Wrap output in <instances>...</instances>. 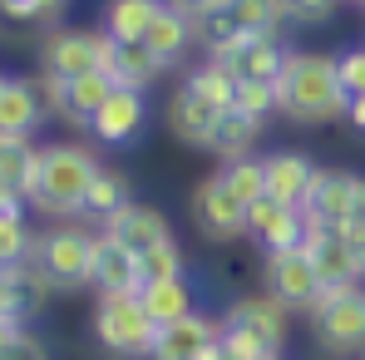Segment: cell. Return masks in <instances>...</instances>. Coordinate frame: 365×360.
<instances>
[{
	"label": "cell",
	"mask_w": 365,
	"mask_h": 360,
	"mask_svg": "<svg viewBox=\"0 0 365 360\" xmlns=\"http://www.w3.org/2000/svg\"><path fill=\"white\" fill-rule=\"evenodd\" d=\"M346 89H341V69L336 55L326 50H287V64L277 74V114L302 128L346 119Z\"/></svg>",
	"instance_id": "6da1fadb"
},
{
	"label": "cell",
	"mask_w": 365,
	"mask_h": 360,
	"mask_svg": "<svg viewBox=\"0 0 365 360\" xmlns=\"http://www.w3.org/2000/svg\"><path fill=\"white\" fill-rule=\"evenodd\" d=\"M99 153L89 143H74V138H60V143H45L40 148V163H35V178H30V192L25 202L45 217H79L84 212V197L99 178Z\"/></svg>",
	"instance_id": "7a4b0ae2"
},
{
	"label": "cell",
	"mask_w": 365,
	"mask_h": 360,
	"mask_svg": "<svg viewBox=\"0 0 365 360\" xmlns=\"http://www.w3.org/2000/svg\"><path fill=\"white\" fill-rule=\"evenodd\" d=\"M89 331H94V346L109 360H148L153 341H158V321L143 311L138 292H104L94 301Z\"/></svg>",
	"instance_id": "3957f363"
},
{
	"label": "cell",
	"mask_w": 365,
	"mask_h": 360,
	"mask_svg": "<svg viewBox=\"0 0 365 360\" xmlns=\"http://www.w3.org/2000/svg\"><path fill=\"white\" fill-rule=\"evenodd\" d=\"M94 242L99 232H89L84 222H55L45 232H35L30 247V267L50 282V292H79L89 287V267H94Z\"/></svg>",
	"instance_id": "277c9868"
},
{
	"label": "cell",
	"mask_w": 365,
	"mask_h": 360,
	"mask_svg": "<svg viewBox=\"0 0 365 360\" xmlns=\"http://www.w3.org/2000/svg\"><path fill=\"white\" fill-rule=\"evenodd\" d=\"M306 316H311V336H316L321 351H331V356L365 351V287L321 292V301Z\"/></svg>",
	"instance_id": "5b68a950"
},
{
	"label": "cell",
	"mask_w": 365,
	"mask_h": 360,
	"mask_svg": "<svg viewBox=\"0 0 365 360\" xmlns=\"http://www.w3.org/2000/svg\"><path fill=\"white\" fill-rule=\"evenodd\" d=\"M109 35L104 30H79V25H60L45 35L40 45V79H55V84H69V79H84V74H99L104 60H109Z\"/></svg>",
	"instance_id": "8992f818"
},
{
	"label": "cell",
	"mask_w": 365,
	"mask_h": 360,
	"mask_svg": "<svg viewBox=\"0 0 365 360\" xmlns=\"http://www.w3.org/2000/svg\"><path fill=\"white\" fill-rule=\"evenodd\" d=\"M262 287H267V297H277L287 311H311V306L321 301V292H326V282H321V272H316V262H311L306 247L267 252V262H262Z\"/></svg>",
	"instance_id": "52a82bcc"
},
{
	"label": "cell",
	"mask_w": 365,
	"mask_h": 360,
	"mask_svg": "<svg viewBox=\"0 0 365 360\" xmlns=\"http://www.w3.org/2000/svg\"><path fill=\"white\" fill-rule=\"evenodd\" d=\"M187 207H192V222H197L202 237H212V242L247 237V202L217 178V173H207V178L192 187Z\"/></svg>",
	"instance_id": "ba28073f"
},
{
	"label": "cell",
	"mask_w": 365,
	"mask_h": 360,
	"mask_svg": "<svg viewBox=\"0 0 365 360\" xmlns=\"http://www.w3.org/2000/svg\"><path fill=\"white\" fill-rule=\"evenodd\" d=\"M143 128H148V99H143V89H114L99 104V114L89 119V138L104 143V148H128V143L143 138Z\"/></svg>",
	"instance_id": "9c48e42d"
},
{
	"label": "cell",
	"mask_w": 365,
	"mask_h": 360,
	"mask_svg": "<svg viewBox=\"0 0 365 360\" xmlns=\"http://www.w3.org/2000/svg\"><path fill=\"white\" fill-rule=\"evenodd\" d=\"M119 84L99 69V74H84V79H69V84H55V79H40V94H45V109L55 119L74 123V128H89V119L99 114V104L114 94Z\"/></svg>",
	"instance_id": "30bf717a"
},
{
	"label": "cell",
	"mask_w": 365,
	"mask_h": 360,
	"mask_svg": "<svg viewBox=\"0 0 365 360\" xmlns=\"http://www.w3.org/2000/svg\"><path fill=\"white\" fill-rule=\"evenodd\" d=\"M222 114H227V109L212 104V99H207L197 84H187V79L173 89V99H168V128H173V138L187 143V148H207Z\"/></svg>",
	"instance_id": "8fae6325"
},
{
	"label": "cell",
	"mask_w": 365,
	"mask_h": 360,
	"mask_svg": "<svg viewBox=\"0 0 365 360\" xmlns=\"http://www.w3.org/2000/svg\"><path fill=\"white\" fill-rule=\"evenodd\" d=\"M247 237L262 242V252H287V247H302L306 237V212L292 202H277V197H257L247 207Z\"/></svg>",
	"instance_id": "7c38bea8"
},
{
	"label": "cell",
	"mask_w": 365,
	"mask_h": 360,
	"mask_svg": "<svg viewBox=\"0 0 365 360\" xmlns=\"http://www.w3.org/2000/svg\"><path fill=\"white\" fill-rule=\"evenodd\" d=\"M217 341H222V316L192 311L182 321L158 326V341H153V356L148 360H197L202 351H212Z\"/></svg>",
	"instance_id": "4fadbf2b"
},
{
	"label": "cell",
	"mask_w": 365,
	"mask_h": 360,
	"mask_svg": "<svg viewBox=\"0 0 365 360\" xmlns=\"http://www.w3.org/2000/svg\"><path fill=\"white\" fill-rule=\"evenodd\" d=\"M356 187H361L356 173H346V168H321L316 182H311V192H306V202H302L306 222H316V227H341V222L351 217Z\"/></svg>",
	"instance_id": "5bb4252c"
},
{
	"label": "cell",
	"mask_w": 365,
	"mask_h": 360,
	"mask_svg": "<svg viewBox=\"0 0 365 360\" xmlns=\"http://www.w3.org/2000/svg\"><path fill=\"white\" fill-rule=\"evenodd\" d=\"M302 247L311 252V262H316V272H321V282H326V292H336V287H361V267H356V257H351V247L341 242L336 227H316V222H306V237Z\"/></svg>",
	"instance_id": "9a60e30c"
},
{
	"label": "cell",
	"mask_w": 365,
	"mask_h": 360,
	"mask_svg": "<svg viewBox=\"0 0 365 360\" xmlns=\"http://www.w3.org/2000/svg\"><path fill=\"white\" fill-rule=\"evenodd\" d=\"M262 163H267V197H277V202H292V207H302L306 192H311V182H316V158L311 153H297V148H277V153H262Z\"/></svg>",
	"instance_id": "2e32d148"
},
{
	"label": "cell",
	"mask_w": 365,
	"mask_h": 360,
	"mask_svg": "<svg viewBox=\"0 0 365 360\" xmlns=\"http://www.w3.org/2000/svg\"><path fill=\"white\" fill-rule=\"evenodd\" d=\"M222 326H242V331L272 341V346L282 351V341H287V331H292V311L277 297H267V292H262V297H237L222 311Z\"/></svg>",
	"instance_id": "e0dca14e"
},
{
	"label": "cell",
	"mask_w": 365,
	"mask_h": 360,
	"mask_svg": "<svg viewBox=\"0 0 365 360\" xmlns=\"http://www.w3.org/2000/svg\"><path fill=\"white\" fill-rule=\"evenodd\" d=\"M45 94L35 79H20V74H5L0 84V133H25L35 138V128L45 123Z\"/></svg>",
	"instance_id": "ac0fdd59"
},
{
	"label": "cell",
	"mask_w": 365,
	"mask_h": 360,
	"mask_svg": "<svg viewBox=\"0 0 365 360\" xmlns=\"http://www.w3.org/2000/svg\"><path fill=\"white\" fill-rule=\"evenodd\" d=\"M89 287L104 297V292H138L143 277H138V252H128L123 242H114L109 232H99L94 242V267H89Z\"/></svg>",
	"instance_id": "d6986e66"
},
{
	"label": "cell",
	"mask_w": 365,
	"mask_h": 360,
	"mask_svg": "<svg viewBox=\"0 0 365 360\" xmlns=\"http://www.w3.org/2000/svg\"><path fill=\"white\" fill-rule=\"evenodd\" d=\"M99 232H109L114 242H123L128 252H153L158 242H173V227H168V217L158 212V207H148V202H133V207H123L119 217H109Z\"/></svg>",
	"instance_id": "ffe728a7"
},
{
	"label": "cell",
	"mask_w": 365,
	"mask_h": 360,
	"mask_svg": "<svg viewBox=\"0 0 365 360\" xmlns=\"http://www.w3.org/2000/svg\"><path fill=\"white\" fill-rule=\"evenodd\" d=\"M163 0H104L99 10V30L119 45H143V35L153 30Z\"/></svg>",
	"instance_id": "44dd1931"
},
{
	"label": "cell",
	"mask_w": 365,
	"mask_h": 360,
	"mask_svg": "<svg viewBox=\"0 0 365 360\" xmlns=\"http://www.w3.org/2000/svg\"><path fill=\"white\" fill-rule=\"evenodd\" d=\"M143 45L153 50V60L163 64V69H173V64L187 55V45H197V40H192V15H182L178 5L163 0V10H158L153 30L143 35Z\"/></svg>",
	"instance_id": "7402d4cb"
},
{
	"label": "cell",
	"mask_w": 365,
	"mask_h": 360,
	"mask_svg": "<svg viewBox=\"0 0 365 360\" xmlns=\"http://www.w3.org/2000/svg\"><path fill=\"white\" fill-rule=\"evenodd\" d=\"M222 64L237 79H267V84H277V74L287 64V45H282V35H257V40H247L242 50L222 55Z\"/></svg>",
	"instance_id": "603a6c76"
},
{
	"label": "cell",
	"mask_w": 365,
	"mask_h": 360,
	"mask_svg": "<svg viewBox=\"0 0 365 360\" xmlns=\"http://www.w3.org/2000/svg\"><path fill=\"white\" fill-rule=\"evenodd\" d=\"M262 123L267 119H252L242 109H227L217 128H212V143H207V153L217 158V163H227V158H247V153H257V138H262Z\"/></svg>",
	"instance_id": "cb8c5ba5"
},
{
	"label": "cell",
	"mask_w": 365,
	"mask_h": 360,
	"mask_svg": "<svg viewBox=\"0 0 365 360\" xmlns=\"http://www.w3.org/2000/svg\"><path fill=\"white\" fill-rule=\"evenodd\" d=\"M104 74L119 84V89H148L158 74H163V64L153 60V50L148 45H109V60H104Z\"/></svg>",
	"instance_id": "d4e9b609"
},
{
	"label": "cell",
	"mask_w": 365,
	"mask_h": 360,
	"mask_svg": "<svg viewBox=\"0 0 365 360\" xmlns=\"http://www.w3.org/2000/svg\"><path fill=\"white\" fill-rule=\"evenodd\" d=\"M138 197H133V182H128V173H119V168H99V178H94V187H89V197H84V212L79 217H89V222H109V217H119L123 207H133Z\"/></svg>",
	"instance_id": "484cf974"
},
{
	"label": "cell",
	"mask_w": 365,
	"mask_h": 360,
	"mask_svg": "<svg viewBox=\"0 0 365 360\" xmlns=\"http://www.w3.org/2000/svg\"><path fill=\"white\" fill-rule=\"evenodd\" d=\"M138 297H143V311H148L158 326H168V321H182V316H192V311H197L187 277H173V282H148Z\"/></svg>",
	"instance_id": "4316f807"
},
{
	"label": "cell",
	"mask_w": 365,
	"mask_h": 360,
	"mask_svg": "<svg viewBox=\"0 0 365 360\" xmlns=\"http://www.w3.org/2000/svg\"><path fill=\"white\" fill-rule=\"evenodd\" d=\"M35 163H40V148L35 138L25 133H0V182L15 187L20 197L30 192V178H35Z\"/></svg>",
	"instance_id": "83f0119b"
},
{
	"label": "cell",
	"mask_w": 365,
	"mask_h": 360,
	"mask_svg": "<svg viewBox=\"0 0 365 360\" xmlns=\"http://www.w3.org/2000/svg\"><path fill=\"white\" fill-rule=\"evenodd\" d=\"M217 178L227 182L247 207H252L257 197H267V163H262V153H247V158H227V163H217Z\"/></svg>",
	"instance_id": "f1b7e54d"
},
{
	"label": "cell",
	"mask_w": 365,
	"mask_h": 360,
	"mask_svg": "<svg viewBox=\"0 0 365 360\" xmlns=\"http://www.w3.org/2000/svg\"><path fill=\"white\" fill-rule=\"evenodd\" d=\"M227 5H232V15L247 35H282V25H287L282 0H227Z\"/></svg>",
	"instance_id": "f546056e"
},
{
	"label": "cell",
	"mask_w": 365,
	"mask_h": 360,
	"mask_svg": "<svg viewBox=\"0 0 365 360\" xmlns=\"http://www.w3.org/2000/svg\"><path fill=\"white\" fill-rule=\"evenodd\" d=\"M138 277H143V287H148V282H173V277H187L182 247H178V242H158L153 252H143V257H138ZM143 287H138V292H143Z\"/></svg>",
	"instance_id": "4dcf8cb0"
},
{
	"label": "cell",
	"mask_w": 365,
	"mask_h": 360,
	"mask_svg": "<svg viewBox=\"0 0 365 360\" xmlns=\"http://www.w3.org/2000/svg\"><path fill=\"white\" fill-rule=\"evenodd\" d=\"M30 247H35V232H30L25 212H0V267L30 262Z\"/></svg>",
	"instance_id": "1f68e13d"
},
{
	"label": "cell",
	"mask_w": 365,
	"mask_h": 360,
	"mask_svg": "<svg viewBox=\"0 0 365 360\" xmlns=\"http://www.w3.org/2000/svg\"><path fill=\"white\" fill-rule=\"evenodd\" d=\"M232 109H242L252 119H272L277 114V84H267V79H237Z\"/></svg>",
	"instance_id": "d6a6232c"
},
{
	"label": "cell",
	"mask_w": 365,
	"mask_h": 360,
	"mask_svg": "<svg viewBox=\"0 0 365 360\" xmlns=\"http://www.w3.org/2000/svg\"><path fill=\"white\" fill-rule=\"evenodd\" d=\"M222 351H227L232 360H272V356H282L272 341L252 336V331H242V326H222Z\"/></svg>",
	"instance_id": "836d02e7"
},
{
	"label": "cell",
	"mask_w": 365,
	"mask_h": 360,
	"mask_svg": "<svg viewBox=\"0 0 365 360\" xmlns=\"http://www.w3.org/2000/svg\"><path fill=\"white\" fill-rule=\"evenodd\" d=\"M336 69H341V89H346V99L365 94V45H361V50H341V55H336Z\"/></svg>",
	"instance_id": "e575fe53"
},
{
	"label": "cell",
	"mask_w": 365,
	"mask_h": 360,
	"mask_svg": "<svg viewBox=\"0 0 365 360\" xmlns=\"http://www.w3.org/2000/svg\"><path fill=\"white\" fill-rule=\"evenodd\" d=\"M282 5H287V20L297 25H326L341 10V0H282Z\"/></svg>",
	"instance_id": "d590c367"
},
{
	"label": "cell",
	"mask_w": 365,
	"mask_h": 360,
	"mask_svg": "<svg viewBox=\"0 0 365 360\" xmlns=\"http://www.w3.org/2000/svg\"><path fill=\"white\" fill-rule=\"evenodd\" d=\"M0 15L5 20H45V0H0Z\"/></svg>",
	"instance_id": "8d00e7d4"
},
{
	"label": "cell",
	"mask_w": 365,
	"mask_h": 360,
	"mask_svg": "<svg viewBox=\"0 0 365 360\" xmlns=\"http://www.w3.org/2000/svg\"><path fill=\"white\" fill-rule=\"evenodd\" d=\"M5 360H50V351H45V341H40V336H30V331H25V336L10 346V356H5Z\"/></svg>",
	"instance_id": "74e56055"
},
{
	"label": "cell",
	"mask_w": 365,
	"mask_h": 360,
	"mask_svg": "<svg viewBox=\"0 0 365 360\" xmlns=\"http://www.w3.org/2000/svg\"><path fill=\"white\" fill-rule=\"evenodd\" d=\"M336 232H341V242L351 247V257H356V267H361V277H365V227H356V222H341Z\"/></svg>",
	"instance_id": "f35d334b"
},
{
	"label": "cell",
	"mask_w": 365,
	"mask_h": 360,
	"mask_svg": "<svg viewBox=\"0 0 365 360\" xmlns=\"http://www.w3.org/2000/svg\"><path fill=\"white\" fill-rule=\"evenodd\" d=\"M20 336H25V321H20V316H0V360L10 356V346H15Z\"/></svg>",
	"instance_id": "ab89813d"
},
{
	"label": "cell",
	"mask_w": 365,
	"mask_h": 360,
	"mask_svg": "<svg viewBox=\"0 0 365 360\" xmlns=\"http://www.w3.org/2000/svg\"><path fill=\"white\" fill-rule=\"evenodd\" d=\"M168 5H178L182 15H192V20H197V15H207V10H217V5H227V0H168Z\"/></svg>",
	"instance_id": "60d3db41"
},
{
	"label": "cell",
	"mask_w": 365,
	"mask_h": 360,
	"mask_svg": "<svg viewBox=\"0 0 365 360\" xmlns=\"http://www.w3.org/2000/svg\"><path fill=\"white\" fill-rule=\"evenodd\" d=\"M25 207H30V202H25L15 187H5V182H0V212H25Z\"/></svg>",
	"instance_id": "b9f144b4"
},
{
	"label": "cell",
	"mask_w": 365,
	"mask_h": 360,
	"mask_svg": "<svg viewBox=\"0 0 365 360\" xmlns=\"http://www.w3.org/2000/svg\"><path fill=\"white\" fill-rule=\"evenodd\" d=\"M346 123H351V128H361V133H365V94H356V99L346 104Z\"/></svg>",
	"instance_id": "7bdbcfd3"
},
{
	"label": "cell",
	"mask_w": 365,
	"mask_h": 360,
	"mask_svg": "<svg viewBox=\"0 0 365 360\" xmlns=\"http://www.w3.org/2000/svg\"><path fill=\"white\" fill-rule=\"evenodd\" d=\"M346 222L365 227V178H361V187H356V202H351V217H346Z\"/></svg>",
	"instance_id": "ee69618b"
},
{
	"label": "cell",
	"mask_w": 365,
	"mask_h": 360,
	"mask_svg": "<svg viewBox=\"0 0 365 360\" xmlns=\"http://www.w3.org/2000/svg\"><path fill=\"white\" fill-rule=\"evenodd\" d=\"M197 360H232V356H227V351H222V341H217L212 351H202V356H197Z\"/></svg>",
	"instance_id": "f6af8a7d"
},
{
	"label": "cell",
	"mask_w": 365,
	"mask_h": 360,
	"mask_svg": "<svg viewBox=\"0 0 365 360\" xmlns=\"http://www.w3.org/2000/svg\"><path fill=\"white\" fill-rule=\"evenodd\" d=\"M64 5H69V0H45V20H50V15H60Z\"/></svg>",
	"instance_id": "bcb514c9"
},
{
	"label": "cell",
	"mask_w": 365,
	"mask_h": 360,
	"mask_svg": "<svg viewBox=\"0 0 365 360\" xmlns=\"http://www.w3.org/2000/svg\"><path fill=\"white\" fill-rule=\"evenodd\" d=\"M0 84H5V74H0Z\"/></svg>",
	"instance_id": "7dc6e473"
},
{
	"label": "cell",
	"mask_w": 365,
	"mask_h": 360,
	"mask_svg": "<svg viewBox=\"0 0 365 360\" xmlns=\"http://www.w3.org/2000/svg\"><path fill=\"white\" fill-rule=\"evenodd\" d=\"M272 360H282V356H272Z\"/></svg>",
	"instance_id": "c3c4849f"
},
{
	"label": "cell",
	"mask_w": 365,
	"mask_h": 360,
	"mask_svg": "<svg viewBox=\"0 0 365 360\" xmlns=\"http://www.w3.org/2000/svg\"><path fill=\"white\" fill-rule=\"evenodd\" d=\"M361 5H365V0H361Z\"/></svg>",
	"instance_id": "681fc988"
}]
</instances>
